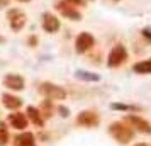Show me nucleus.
Masks as SVG:
<instances>
[{
    "label": "nucleus",
    "mask_w": 151,
    "mask_h": 146,
    "mask_svg": "<svg viewBox=\"0 0 151 146\" xmlns=\"http://www.w3.org/2000/svg\"><path fill=\"white\" fill-rule=\"evenodd\" d=\"M14 146H36L34 136L31 132H22L19 136H15Z\"/></svg>",
    "instance_id": "obj_12"
},
{
    "label": "nucleus",
    "mask_w": 151,
    "mask_h": 146,
    "mask_svg": "<svg viewBox=\"0 0 151 146\" xmlns=\"http://www.w3.org/2000/svg\"><path fill=\"white\" fill-rule=\"evenodd\" d=\"M58 111L61 112V116H65V117H66V116H68V111H66V109H65V107H58Z\"/></svg>",
    "instance_id": "obj_21"
},
{
    "label": "nucleus",
    "mask_w": 151,
    "mask_h": 146,
    "mask_svg": "<svg viewBox=\"0 0 151 146\" xmlns=\"http://www.w3.org/2000/svg\"><path fill=\"white\" fill-rule=\"evenodd\" d=\"M21 2H27V0H21Z\"/></svg>",
    "instance_id": "obj_23"
},
{
    "label": "nucleus",
    "mask_w": 151,
    "mask_h": 146,
    "mask_svg": "<svg viewBox=\"0 0 151 146\" xmlns=\"http://www.w3.org/2000/svg\"><path fill=\"white\" fill-rule=\"evenodd\" d=\"M27 116L36 126H42L44 124V119L41 117V112L37 111L36 107H27Z\"/></svg>",
    "instance_id": "obj_14"
},
{
    "label": "nucleus",
    "mask_w": 151,
    "mask_h": 146,
    "mask_svg": "<svg viewBox=\"0 0 151 146\" xmlns=\"http://www.w3.org/2000/svg\"><path fill=\"white\" fill-rule=\"evenodd\" d=\"M109 132L119 141V143H122V145L129 143L131 139H132V136H134V131H132L131 127H127L126 122H112V124L109 126Z\"/></svg>",
    "instance_id": "obj_1"
},
{
    "label": "nucleus",
    "mask_w": 151,
    "mask_h": 146,
    "mask_svg": "<svg viewBox=\"0 0 151 146\" xmlns=\"http://www.w3.org/2000/svg\"><path fill=\"white\" fill-rule=\"evenodd\" d=\"M9 141V131H7V126L4 122H0V146H5Z\"/></svg>",
    "instance_id": "obj_16"
},
{
    "label": "nucleus",
    "mask_w": 151,
    "mask_h": 146,
    "mask_svg": "<svg viewBox=\"0 0 151 146\" xmlns=\"http://www.w3.org/2000/svg\"><path fill=\"white\" fill-rule=\"evenodd\" d=\"M9 122H10L12 127H15V129H24V127H27V119H26V116L21 114V112L10 114V116H9Z\"/></svg>",
    "instance_id": "obj_11"
},
{
    "label": "nucleus",
    "mask_w": 151,
    "mask_h": 146,
    "mask_svg": "<svg viewBox=\"0 0 151 146\" xmlns=\"http://www.w3.org/2000/svg\"><path fill=\"white\" fill-rule=\"evenodd\" d=\"M42 27L48 32H56L60 29V21L58 17H55L53 14H44L42 15Z\"/></svg>",
    "instance_id": "obj_9"
},
{
    "label": "nucleus",
    "mask_w": 151,
    "mask_h": 146,
    "mask_svg": "<svg viewBox=\"0 0 151 146\" xmlns=\"http://www.w3.org/2000/svg\"><path fill=\"white\" fill-rule=\"evenodd\" d=\"M93 44H95V39H93V36L88 34V32H82V34L76 37V42H75L78 53H85V51L92 49Z\"/></svg>",
    "instance_id": "obj_6"
},
{
    "label": "nucleus",
    "mask_w": 151,
    "mask_h": 146,
    "mask_svg": "<svg viewBox=\"0 0 151 146\" xmlns=\"http://www.w3.org/2000/svg\"><path fill=\"white\" fill-rule=\"evenodd\" d=\"M126 58H127V51H126L124 46L119 44L116 48H112V51L109 53V61H107V65L109 66H119Z\"/></svg>",
    "instance_id": "obj_4"
},
{
    "label": "nucleus",
    "mask_w": 151,
    "mask_h": 146,
    "mask_svg": "<svg viewBox=\"0 0 151 146\" xmlns=\"http://www.w3.org/2000/svg\"><path fill=\"white\" fill-rule=\"evenodd\" d=\"M76 78H80V80H88V82H97V80H99V75H92L88 71H76Z\"/></svg>",
    "instance_id": "obj_17"
},
{
    "label": "nucleus",
    "mask_w": 151,
    "mask_h": 146,
    "mask_svg": "<svg viewBox=\"0 0 151 146\" xmlns=\"http://www.w3.org/2000/svg\"><path fill=\"white\" fill-rule=\"evenodd\" d=\"M126 122L132 124L137 131L146 132V134H151V124L148 122V121H144L143 117H137V116H127V117H126Z\"/></svg>",
    "instance_id": "obj_7"
},
{
    "label": "nucleus",
    "mask_w": 151,
    "mask_h": 146,
    "mask_svg": "<svg viewBox=\"0 0 151 146\" xmlns=\"http://www.w3.org/2000/svg\"><path fill=\"white\" fill-rule=\"evenodd\" d=\"M9 21H10V27L14 31H21L26 24V15L21 10H10L9 12Z\"/></svg>",
    "instance_id": "obj_8"
},
{
    "label": "nucleus",
    "mask_w": 151,
    "mask_h": 146,
    "mask_svg": "<svg viewBox=\"0 0 151 146\" xmlns=\"http://www.w3.org/2000/svg\"><path fill=\"white\" fill-rule=\"evenodd\" d=\"M134 146H150V145H146V143H139V145H134Z\"/></svg>",
    "instance_id": "obj_22"
},
{
    "label": "nucleus",
    "mask_w": 151,
    "mask_h": 146,
    "mask_svg": "<svg viewBox=\"0 0 151 146\" xmlns=\"http://www.w3.org/2000/svg\"><path fill=\"white\" fill-rule=\"evenodd\" d=\"M134 71H136V73H141V75L151 73V60H146V61L136 63V65H134Z\"/></svg>",
    "instance_id": "obj_15"
},
{
    "label": "nucleus",
    "mask_w": 151,
    "mask_h": 146,
    "mask_svg": "<svg viewBox=\"0 0 151 146\" xmlns=\"http://www.w3.org/2000/svg\"><path fill=\"white\" fill-rule=\"evenodd\" d=\"M55 7L60 10V14L61 15L68 17V19H71V21H80V19H82V14H80L71 4H68V2H58Z\"/></svg>",
    "instance_id": "obj_3"
},
{
    "label": "nucleus",
    "mask_w": 151,
    "mask_h": 146,
    "mask_svg": "<svg viewBox=\"0 0 151 146\" xmlns=\"http://www.w3.org/2000/svg\"><path fill=\"white\" fill-rule=\"evenodd\" d=\"M4 85L9 87L10 90H22L24 88V80L19 75H7L4 78Z\"/></svg>",
    "instance_id": "obj_10"
},
{
    "label": "nucleus",
    "mask_w": 151,
    "mask_h": 146,
    "mask_svg": "<svg viewBox=\"0 0 151 146\" xmlns=\"http://www.w3.org/2000/svg\"><path fill=\"white\" fill-rule=\"evenodd\" d=\"M143 36H144V37H148V39H151V29H144Z\"/></svg>",
    "instance_id": "obj_20"
},
{
    "label": "nucleus",
    "mask_w": 151,
    "mask_h": 146,
    "mask_svg": "<svg viewBox=\"0 0 151 146\" xmlns=\"http://www.w3.org/2000/svg\"><path fill=\"white\" fill-rule=\"evenodd\" d=\"M76 122H78L80 126H85V127H95V126L100 122V117L97 116L95 112L85 111V112H80V114H78Z\"/></svg>",
    "instance_id": "obj_5"
},
{
    "label": "nucleus",
    "mask_w": 151,
    "mask_h": 146,
    "mask_svg": "<svg viewBox=\"0 0 151 146\" xmlns=\"http://www.w3.org/2000/svg\"><path fill=\"white\" fill-rule=\"evenodd\" d=\"M39 92H41L44 97L53 99V100H61V99L66 97V92L63 90L61 87L53 85V83H49V82H44V83L39 87Z\"/></svg>",
    "instance_id": "obj_2"
},
{
    "label": "nucleus",
    "mask_w": 151,
    "mask_h": 146,
    "mask_svg": "<svg viewBox=\"0 0 151 146\" xmlns=\"http://www.w3.org/2000/svg\"><path fill=\"white\" fill-rule=\"evenodd\" d=\"M114 109H122V111H136V107H132V105H122V104H114L112 105Z\"/></svg>",
    "instance_id": "obj_18"
},
{
    "label": "nucleus",
    "mask_w": 151,
    "mask_h": 146,
    "mask_svg": "<svg viewBox=\"0 0 151 146\" xmlns=\"http://www.w3.org/2000/svg\"><path fill=\"white\" fill-rule=\"evenodd\" d=\"M68 4H71V5H82V4H85V0H66Z\"/></svg>",
    "instance_id": "obj_19"
},
{
    "label": "nucleus",
    "mask_w": 151,
    "mask_h": 146,
    "mask_svg": "<svg viewBox=\"0 0 151 146\" xmlns=\"http://www.w3.org/2000/svg\"><path fill=\"white\" fill-rule=\"evenodd\" d=\"M4 104H5V107H9V109H19L22 105V100L19 97L10 95V93H4Z\"/></svg>",
    "instance_id": "obj_13"
}]
</instances>
